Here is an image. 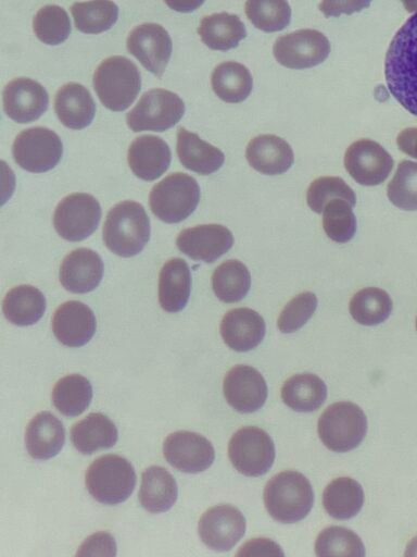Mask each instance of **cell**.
Here are the masks:
<instances>
[{"mask_svg":"<svg viewBox=\"0 0 417 557\" xmlns=\"http://www.w3.org/2000/svg\"><path fill=\"white\" fill-rule=\"evenodd\" d=\"M384 75L391 95L417 116V13L408 17L391 40Z\"/></svg>","mask_w":417,"mask_h":557,"instance_id":"cell-1","label":"cell"},{"mask_svg":"<svg viewBox=\"0 0 417 557\" xmlns=\"http://www.w3.org/2000/svg\"><path fill=\"white\" fill-rule=\"evenodd\" d=\"M106 248L119 257L138 255L150 238V220L137 201L118 202L106 214L103 232Z\"/></svg>","mask_w":417,"mask_h":557,"instance_id":"cell-2","label":"cell"},{"mask_svg":"<svg viewBox=\"0 0 417 557\" xmlns=\"http://www.w3.org/2000/svg\"><path fill=\"white\" fill-rule=\"evenodd\" d=\"M314 503L309 481L300 472L283 471L274 475L264 488V504L268 513L281 523L304 519Z\"/></svg>","mask_w":417,"mask_h":557,"instance_id":"cell-3","label":"cell"},{"mask_svg":"<svg viewBox=\"0 0 417 557\" xmlns=\"http://www.w3.org/2000/svg\"><path fill=\"white\" fill-rule=\"evenodd\" d=\"M93 88L102 104L111 111L126 110L137 98L141 76L131 60L113 55L103 60L93 74Z\"/></svg>","mask_w":417,"mask_h":557,"instance_id":"cell-4","label":"cell"},{"mask_svg":"<svg viewBox=\"0 0 417 557\" xmlns=\"http://www.w3.org/2000/svg\"><path fill=\"white\" fill-rule=\"evenodd\" d=\"M132 465L118 455H104L87 469L85 484L99 503L116 505L125 502L136 486Z\"/></svg>","mask_w":417,"mask_h":557,"instance_id":"cell-5","label":"cell"},{"mask_svg":"<svg viewBox=\"0 0 417 557\" xmlns=\"http://www.w3.org/2000/svg\"><path fill=\"white\" fill-rule=\"evenodd\" d=\"M318 435L330 450L343 453L357 447L367 432V419L359 406L350 401L330 405L319 417Z\"/></svg>","mask_w":417,"mask_h":557,"instance_id":"cell-6","label":"cell"},{"mask_svg":"<svg viewBox=\"0 0 417 557\" xmlns=\"http://www.w3.org/2000/svg\"><path fill=\"white\" fill-rule=\"evenodd\" d=\"M200 186L186 173H173L155 184L149 195L151 211L166 223L186 220L198 207Z\"/></svg>","mask_w":417,"mask_h":557,"instance_id":"cell-7","label":"cell"},{"mask_svg":"<svg viewBox=\"0 0 417 557\" xmlns=\"http://www.w3.org/2000/svg\"><path fill=\"white\" fill-rule=\"evenodd\" d=\"M185 113V103L173 91L155 88L144 92L127 113L126 122L134 132H164L175 126Z\"/></svg>","mask_w":417,"mask_h":557,"instance_id":"cell-8","label":"cell"},{"mask_svg":"<svg viewBox=\"0 0 417 557\" xmlns=\"http://www.w3.org/2000/svg\"><path fill=\"white\" fill-rule=\"evenodd\" d=\"M271 437L256 426L238 430L228 444V456L235 469L247 476L265 474L275 460Z\"/></svg>","mask_w":417,"mask_h":557,"instance_id":"cell-9","label":"cell"},{"mask_svg":"<svg viewBox=\"0 0 417 557\" xmlns=\"http://www.w3.org/2000/svg\"><path fill=\"white\" fill-rule=\"evenodd\" d=\"M12 153L22 169L43 173L60 162L63 144L55 132L47 127H31L22 131L15 137Z\"/></svg>","mask_w":417,"mask_h":557,"instance_id":"cell-10","label":"cell"},{"mask_svg":"<svg viewBox=\"0 0 417 557\" xmlns=\"http://www.w3.org/2000/svg\"><path fill=\"white\" fill-rule=\"evenodd\" d=\"M100 219L99 201L89 194L74 193L64 197L56 206L53 225L62 238L79 242L97 230Z\"/></svg>","mask_w":417,"mask_h":557,"instance_id":"cell-11","label":"cell"},{"mask_svg":"<svg viewBox=\"0 0 417 557\" xmlns=\"http://www.w3.org/2000/svg\"><path fill=\"white\" fill-rule=\"evenodd\" d=\"M273 52L281 65L308 69L324 62L330 52L328 38L316 29H299L277 38Z\"/></svg>","mask_w":417,"mask_h":557,"instance_id":"cell-12","label":"cell"},{"mask_svg":"<svg viewBox=\"0 0 417 557\" xmlns=\"http://www.w3.org/2000/svg\"><path fill=\"white\" fill-rule=\"evenodd\" d=\"M394 161L377 141L359 139L345 151L344 166L361 185L376 186L384 182L391 173Z\"/></svg>","mask_w":417,"mask_h":557,"instance_id":"cell-13","label":"cell"},{"mask_svg":"<svg viewBox=\"0 0 417 557\" xmlns=\"http://www.w3.org/2000/svg\"><path fill=\"white\" fill-rule=\"evenodd\" d=\"M166 461L186 473H199L210 468L215 459L211 442L195 432L178 431L169 434L163 444Z\"/></svg>","mask_w":417,"mask_h":557,"instance_id":"cell-14","label":"cell"},{"mask_svg":"<svg viewBox=\"0 0 417 557\" xmlns=\"http://www.w3.org/2000/svg\"><path fill=\"white\" fill-rule=\"evenodd\" d=\"M126 46L143 67L162 77L173 50L170 36L163 26L143 23L135 27L127 37Z\"/></svg>","mask_w":417,"mask_h":557,"instance_id":"cell-15","label":"cell"},{"mask_svg":"<svg viewBox=\"0 0 417 557\" xmlns=\"http://www.w3.org/2000/svg\"><path fill=\"white\" fill-rule=\"evenodd\" d=\"M198 531L201 541L208 548L226 552L244 535L245 519L238 508L231 505H217L202 515Z\"/></svg>","mask_w":417,"mask_h":557,"instance_id":"cell-16","label":"cell"},{"mask_svg":"<svg viewBox=\"0 0 417 557\" xmlns=\"http://www.w3.org/2000/svg\"><path fill=\"white\" fill-rule=\"evenodd\" d=\"M226 401L237 411L250 413L258 410L267 398V384L263 375L250 366L238 364L224 377Z\"/></svg>","mask_w":417,"mask_h":557,"instance_id":"cell-17","label":"cell"},{"mask_svg":"<svg viewBox=\"0 0 417 557\" xmlns=\"http://www.w3.org/2000/svg\"><path fill=\"white\" fill-rule=\"evenodd\" d=\"M233 244L232 233L220 224H202L182 230L177 238V248L195 261H216Z\"/></svg>","mask_w":417,"mask_h":557,"instance_id":"cell-18","label":"cell"},{"mask_svg":"<svg viewBox=\"0 0 417 557\" xmlns=\"http://www.w3.org/2000/svg\"><path fill=\"white\" fill-rule=\"evenodd\" d=\"M2 98L5 114L22 124L39 119L49 104L45 87L26 77H18L7 84Z\"/></svg>","mask_w":417,"mask_h":557,"instance_id":"cell-19","label":"cell"},{"mask_svg":"<svg viewBox=\"0 0 417 557\" xmlns=\"http://www.w3.org/2000/svg\"><path fill=\"white\" fill-rule=\"evenodd\" d=\"M97 327L93 311L85 304L70 300L55 310L52 331L56 339L68 347H80L94 335Z\"/></svg>","mask_w":417,"mask_h":557,"instance_id":"cell-20","label":"cell"},{"mask_svg":"<svg viewBox=\"0 0 417 557\" xmlns=\"http://www.w3.org/2000/svg\"><path fill=\"white\" fill-rule=\"evenodd\" d=\"M103 276V261L99 253L88 248L71 251L62 261L59 278L62 286L74 294L93 290Z\"/></svg>","mask_w":417,"mask_h":557,"instance_id":"cell-21","label":"cell"},{"mask_svg":"<svg viewBox=\"0 0 417 557\" xmlns=\"http://www.w3.org/2000/svg\"><path fill=\"white\" fill-rule=\"evenodd\" d=\"M172 153L161 137L142 135L135 138L128 148V165L143 181L159 178L170 164Z\"/></svg>","mask_w":417,"mask_h":557,"instance_id":"cell-22","label":"cell"},{"mask_svg":"<svg viewBox=\"0 0 417 557\" xmlns=\"http://www.w3.org/2000/svg\"><path fill=\"white\" fill-rule=\"evenodd\" d=\"M265 331L264 319L250 308L232 309L220 322V335L225 344L236 351L255 348L263 341Z\"/></svg>","mask_w":417,"mask_h":557,"instance_id":"cell-23","label":"cell"},{"mask_svg":"<svg viewBox=\"0 0 417 557\" xmlns=\"http://www.w3.org/2000/svg\"><path fill=\"white\" fill-rule=\"evenodd\" d=\"M245 158L249 164L266 175L287 172L294 161L291 146L276 135H260L248 144Z\"/></svg>","mask_w":417,"mask_h":557,"instance_id":"cell-24","label":"cell"},{"mask_svg":"<svg viewBox=\"0 0 417 557\" xmlns=\"http://www.w3.org/2000/svg\"><path fill=\"white\" fill-rule=\"evenodd\" d=\"M65 442L62 422L51 412L42 411L28 423L25 445L31 458L46 460L56 456Z\"/></svg>","mask_w":417,"mask_h":557,"instance_id":"cell-25","label":"cell"},{"mask_svg":"<svg viewBox=\"0 0 417 557\" xmlns=\"http://www.w3.org/2000/svg\"><path fill=\"white\" fill-rule=\"evenodd\" d=\"M54 111L64 126L83 129L91 124L96 114V103L85 86L68 83L58 90Z\"/></svg>","mask_w":417,"mask_h":557,"instance_id":"cell-26","label":"cell"},{"mask_svg":"<svg viewBox=\"0 0 417 557\" xmlns=\"http://www.w3.org/2000/svg\"><path fill=\"white\" fill-rule=\"evenodd\" d=\"M191 274L188 263L180 258L166 261L159 276V302L167 312L181 311L190 296Z\"/></svg>","mask_w":417,"mask_h":557,"instance_id":"cell-27","label":"cell"},{"mask_svg":"<svg viewBox=\"0 0 417 557\" xmlns=\"http://www.w3.org/2000/svg\"><path fill=\"white\" fill-rule=\"evenodd\" d=\"M177 156L180 163L200 175L216 172L225 161L220 149L202 140L195 133L179 127L177 132Z\"/></svg>","mask_w":417,"mask_h":557,"instance_id":"cell-28","label":"cell"},{"mask_svg":"<svg viewBox=\"0 0 417 557\" xmlns=\"http://www.w3.org/2000/svg\"><path fill=\"white\" fill-rule=\"evenodd\" d=\"M139 502L152 513L164 512L173 507L178 496L174 476L163 467L152 466L141 475Z\"/></svg>","mask_w":417,"mask_h":557,"instance_id":"cell-29","label":"cell"},{"mask_svg":"<svg viewBox=\"0 0 417 557\" xmlns=\"http://www.w3.org/2000/svg\"><path fill=\"white\" fill-rule=\"evenodd\" d=\"M118 432L115 424L99 412L89 413L71 430L74 447L85 455L110 448L116 444Z\"/></svg>","mask_w":417,"mask_h":557,"instance_id":"cell-30","label":"cell"},{"mask_svg":"<svg viewBox=\"0 0 417 557\" xmlns=\"http://www.w3.org/2000/svg\"><path fill=\"white\" fill-rule=\"evenodd\" d=\"M198 34L210 49L226 51L238 46L247 29L238 15L220 12L204 16Z\"/></svg>","mask_w":417,"mask_h":557,"instance_id":"cell-31","label":"cell"},{"mask_svg":"<svg viewBox=\"0 0 417 557\" xmlns=\"http://www.w3.org/2000/svg\"><path fill=\"white\" fill-rule=\"evenodd\" d=\"M46 310V298L35 286L20 285L4 296L2 311L7 320L15 325L27 326L38 322Z\"/></svg>","mask_w":417,"mask_h":557,"instance_id":"cell-32","label":"cell"},{"mask_svg":"<svg viewBox=\"0 0 417 557\" xmlns=\"http://www.w3.org/2000/svg\"><path fill=\"white\" fill-rule=\"evenodd\" d=\"M327 398L325 382L313 373H299L288 379L281 387L282 401L294 411L311 412Z\"/></svg>","mask_w":417,"mask_h":557,"instance_id":"cell-33","label":"cell"},{"mask_svg":"<svg viewBox=\"0 0 417 557\" xmlns=\"http://www.w3.org/2000/svg\"><path fill=\"white\" fill-rule=\"evenodd\" d=\"M364 504L362 485L348 476L331 481L324 490L323 505L334 519L346 520L359 512Z\"/></svg>","mask_w":417,"mask_h":557,"instance_id":"cell-34","label":"cell"},{"mask_svg":"<svg viewBox=\"0 0 417 557\" xmlns=\"http://www.w3.org/2000/svg\"><path fill=\"white\" fill-rule=\"evenodd\" d=\"M211 84L216 96L223 101L238 103L251 94L253 79L245 65L227 61L214 69Z\"/></svg>","mask_w":417,"mask_h":557,"instance_id":"cell-35","label":"cell"},{"mask_svg":"<svg viewBox=\"0 0 417 557\" xmlns=\"http://www.w3.org/2000/svg\"><path fill=\"white\" fill-rule=\"evenodd\" d=\"M215 296L227 304L240 301L251 287V274L239 260H227L219 264L212 275Z\"/></svg>","mask_w":417,"mask_h":557,"instance_id":"cell-36","label":"cell"},{"mask_svg":"<svg viewBox=\"0 0 417 557\" xmlns=\"http://www.w3.org/2000/svg\"><path fill=\"white\" fill-rule=\"evenodd\" d=\"M92 399V386L85 376L70 374L60 379L52 391L54 407L66 417L83 413Z\"/></svg>","mask_w":417,"mask_h":557,"instance_id":"cell-37","label":"cell"},{"mask_svg":"<svg viewBox=\"0 0 417 557\" xmlns=\"http://www.w3.org/2000/svg\"><path fill=\"white\" fill-rule=\"evenodd\" d=\"M393 304L389 294L378 287H365L356 292L350 301L352 318L363 325H377L392 312Z\"/></svg>","mask_w":417,"mask_h":557,"instance_id":"cell-38","label":"cell"},{"mask_svg":"<svg viewBox=\"0 0 417 557\" xmlns=\"http://www.w3.org/2000/svg\"><path fill=\"white\" fill-rule=\"evenodd\" d=\"M71 11L76 28L85 34L105 32L118 17V7L111 0L75 2Z\"/></svg>","mask_w":417,"mask_h":557,"instance_id":"cell-39","label":"cell"},{"mask_svg":"<svg viewBox=\"0 0 417 557\" xmlns=\"http://www.w3.org/2000/svg\"><path fill=\"white\" fill-rule=\"evenodd\" d=\"M244 11L248 20L266 33L282 30L291 20L287 0H247Z\"/></svg>","mask_w":417,"mask_h":557,"instance_id":"cell-40","label":"cell"},{"mask_svg":"<svg viewBox=\"0 0 417 557\" xmlns=\"http://www.w3.org/2000/svg\"><path fill=\"white\" fill-rule=\"evenodd\" d=\"M317 556H353L365 555L364 544L361 537L343 527H328L317 536L315 542Z\"/></svg>","mask_w":417,"mask_h":557,"instance_id":"cell-41","label":"cell"},{"mask_svg":"<svg viewBox=\"0 0 417 557\" xmlns=\"http://www.w3.org/2000/svg\"><path fill=\"white\" fill-rule=\"evenodd\" d=\"M33 29L40 41L55 46L68 38L72 27L68 14L63 8L48 4L36 13Z\"/></svg>","mask_w":417,"mask_h":557,"instance_id":"cell-42","label":"cell"},{"mask_svg":"<svg viewBox=\"0 0 417 557\" xmlns=\"http://www.w3.org/2000/svg\"><path fill=\"white\" fill-rule=\"evenodd\" d=\"M352 206L340 198L331 199L323 210L326 235L337 243H348L356 232V218Z\"/></svg>","mask_w":417,"mask_h":557,"instance_id":"cell-43","label":"cell"},{"mask_svg":"<svg viewBox=\"0 0 417 557\" xmlns=\"http://www.w3.org/2000/svg\"><path fill=\"white\" fill-rule=\"evenodd\" d=\"M389 200L397 208L417 210V162L403 160L399 163L387 189Z\"/></svg>","mask_w":417,"mask_h":557,"instance_id":"cell-44","label":"cell"},{"mask_svg":"<svg viewBox=\"0 0 417 557\" xmlns=\"http://www.w3.org/2000/svg\"><path fill=\"white\" fill-rule=\"evenodd\" d=\"M334 198L356 205V196L352 188L338 176H321L313 181L307 189L308 207L316 213H323L325 206Z\"/></svg>","mask_w":417,"mask_h":557,"instance_id":"cell-45","label":"cell"},{"mask_svg":"<svg viewBox=\"0 0 417 557\" xmlns=\"http://www.w3.org/2000/svg\"><path fill=\"white\" fill-rule=\"evenodd\" d=\"M317 307V297L304 292L293 297L282 309L277 325L282 333H292L301 329L313 315Z\"/></svg>","mask_w":417,"mask_h":557,"instance_id":"cell-46","label":"cell"},{"mask_svg":"<svg viewBox=\"0 0 417 557\" xmlns=\"http://www.w3.org/2000/svg\"><path fill=\"white\" fill-rule=\"evenodd\" d=\"M116 544L112 535L99 532L90 535L77 550V556H114Z\"/></svg>","mask_w":417,"mask_h":557,"instance_id":"cell-47","label":"cell"},{"mask_svg":"<svg viewBox=\"0 0 417 557\" xmlns=\"http://www.w3.org/2000/svg\"><path fill=\"white\" fill-rule=\"evenodd\" d=\"M372 0H321L318 9L326 17L353 14L366 9Z\"/></svg>","mask_w":417,"mask_h":557,"instance_id":"cell-48","label":"cell"},{"mask_svg":"<svg viewBox=\"0 0 417 557\" xmlns=\"http://www.w3.org/2000/svg\"><path fill=\"white\" fill-rule=\"evenodd\" d=\"M399 149L417 159V127L405 128L396 137Z\"/></svg>","mask_w":417,"mask_h":557,"instance_id":"cell-49","label":"cell"},{"mask_svg":"<svg viewBox=\"0 0 417 557\" xmlns=\"http://www.w3.org/2000/svg\"><path fill=\"white\" fill-rule=\"evenodd\" d=\"M256 548H266L271 550L275 555H283V553L280 552V547L276 543L268 541L267 539H254V541H250L249 543L241 547V550L238 553V555H240L241 553H243V555H249L252 550Z\"/></svg>","mask_w":417,"mask_h":557,"instance_id":"cell-50","label":"cell"},{"mask_svg":"<svg viewBox=\"0 0 417 557\" xmlns=\"http://www.w3.org/2000/svg\"><path fill=\"white\" fill-rule=\"evenodd\" d=\"M165 3L177 12L188 13L197 10L205 0H164Z\"/></svg>","mask_w":417,"mask_h":557,"instance_id":"cell-51","label":"cell"},{"mask_svg":"<svg viewBox=\"0 0 417 557\" xmlns=\"http://www.w3.org/2000/svg\"><path fill=\"white\" fill-rule=\"evenodd\" d=\"M407 12H417V0H402Z\"/></svg>","mask_w":417,"mask_h":557,"instance_id":"cell-52","label":"cell"},{"mask_svg":"<svg viewBox=\"0 0 417 557\" xmlns=\"http://www.w3.org/2000/svg\"><path fill=\"white\" fill-rule=\"evenodd\" d=\"M406 556L417 555V537L413 539L412 542L407 545V550L405 553Z\"/></svg>","mask_w":417,"mask_h":557,"instance_id":"cell-53","label":"cell"},{"mask_svg":"<svg viewBox=\"0 0 417 557\" xmlns=\"http://www.w3.org/2000/svg\"><path fill=\"white\" fill-rule=\"evenodd\" d=\"M416 329H417V318H416Z\"/></svg>","mask_w":417,"mask_h":557,"instance_id":"cell-54","label":"cell"}]
</instances>
